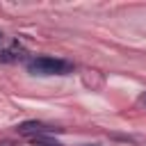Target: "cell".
I'll list each match as a JSON object with an SVG mask.
<instances>
[{
    "label": "cell",
    "mask_w": 146,
    "mask_h": 146,
    "mask_svg": "<svg viewBox=\"0 0 146 146\" xmlns=\"http://www.w3.org/2000/svg\"><path fill=\"white\" fill-rule=\"evenodd\" d=\"M27 73L39 75V78H48V75H68L73 73V64L59 57H48V55H36L32 59H27Z\"/></svg>",
    "instance_id": "cell-1"
},
{
    "label": "cell",
    "mask_w": 146,
    "mask_h": 146,
    "mask_svg": "<svg viewBox=\"0 0 146 146\" xmlns=\"http://www.w3.org/2000/svg\"><path fill=\"white\" fill-rule=\"evenodd\" d=\"M25 55L27 50L16 36L0 32V64H14L18 59H25Z\"/></svg>",
    "instance_id": "cell-2"
},
{
    "label": "cell",
    "mask_w": 146,
    "mask_h": 146,
    "mask_svg": "<svg viewBox=\"0 0 146 146\" xmlns=\"http://www.w3.org/2000/svg\"><path fill=\"white\" fill-rule=\"evenodd\" d=\"M18 135H23V137H41V135H50V132H55V128L52 125H48V123H41V121H23L18 128Z\"/></svg>",
    "instance_id": "cell-3"
},
{
    "label": "cell",
    "mask_w": 146,
    "mask_h": 146,
    "mask_svg": "<svg viewBox=\"0 0 146 146\" xmlns=\"http://www.w3.org/2000/svg\"><path fill=\"white\" fill-rule=\"evenodd\" d=\"M32 141H34L36 146H62L59 141H55V139H48L46 135H41V137H34Z\"/></svg>",
    "instance_id": "cell-4"
},
{
    "label": "cell",
    "mask_w": 146,
    "mask_h": 146,
    "mask_svg": "<svg viewBox=\"0 0 146 146\" xmlns=\"http://www.w3.org/2000/svg\"><path fill=\"white\" fill-rule=\"evenodd\" d=\"M139 103H141V105H146V91H144V94L139 96Z\"/></svg>",
    "instance_id": "cell-5"
}]
</instances>
